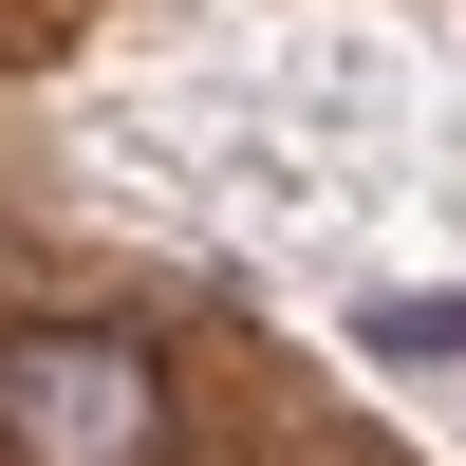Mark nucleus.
Returning a JSON list of instances; mask_svg holds the SVG:
<instances>
[{
    "instance_id": "1",
    "label": "nucleus",
    "mask_w": 466,
    "mask_h": 466,
    "mask_svg": "<svg viewBox=\"0 0 466 466\" xmlns=\"http://www.w3.org/2000/svg\"><path fill=\"white\" fill-rule=\"evenodd\" d=\"M168 448H187V392L149 336H112V318L0 336V466H168Z\"/></svg>"
}]
</instances>
